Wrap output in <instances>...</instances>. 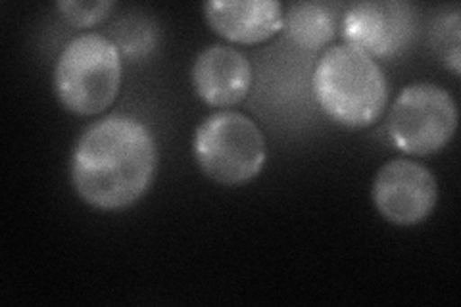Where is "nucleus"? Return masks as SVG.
I'll use <instances>...</instances> for the list:
<instances>
[{"label": "nucleus", "mask_w": 461, "mask_h": 307, "mask_svg": "<svg viewBox=\"0 0 461 307\" xmlns=\"http://www.w3.org/2000/svg\"><path fill=\"white\" fill-rule=\"evenodd\" d=\"M156 140L131 115H108L85 129L71 154V185L83 202L104 212L133 206L152 185Z\"/></svg>", "instance_id": "obj_1"}, {"label": "nucleus", "mask_w": 461, "mask_h": 307, "mask_svg": "<svg viewBox=\"0 0 461 307\" xmlns=\"http://www.w3.org/2000/svg\"><path fill=\"white\" fill-rule=\"evenodd\" d=\"M313 95L330 120L359 129L377 122L388 102L381 66L348 42L330 47L313 71Z\"/></svg>", "instance_id": "obj_2"}, {"label": "nucleus", "mask_w": 461, "mask_h": 307, "mask_svg": "<svg viewBox=\"0 0 461 307\" xmlns=\"http://www.w3.org/2000/svg\"><path fill=\"white\" fill-rule=\"evenodd\" d=\"M122 86V56L115 42L98 33L71 39L54 68V93L77 115H95L112 106Z\"/></svg>", "instance_id": "obj_3"}, {"label": "nucleus", "mask_w": 461, "mask_h": 307, "mask_svg": "<svg viewBox=\"0 0 461 307\" xmlns=\"http://www.w3.org/2000/svg\"><path fill=\"white\" fill-rule=\"evenodd\" d=\"M194 158L202 173L215 183L239 186L266 166L267 146L259 127L240 112H215L194 133Z\"/></svg>", "instance_id": "obj_4"}, {"label": "nucleus", "mask_w": 461, "mask_h": 307, "mask_svg": "<svg viewBox=\"0 0 461 307\" xmlns=\"http://www.w3.org/2000/svg\"><path fill=\"white\" fill-rule=\"evenodd\" d=\"M388 137L411 156H432L456 133L457 106L452 95L435 83L406 86L388 112Z\"/></svg>", "instance_id": "obj_5"}, {"label": "nucleus", "mask_w": 461, "mask_h": 307, "mask_svg": "<svg viewBox=\"0 0 461 307\" xmlns=\"http://www.w3.org/2000/svg\"><path fill=\"white\" fill-rule=\"evenodd\" d=\"M373 203L394 225L410 227L425 221L437 206V179L415 159L396 158L384 164L373 181Z\"/></svg>", "instance_id": "obj_6"}, {"label": "nucleus", "mask_w": 461, "mask_h": 307, "mask_svg": "<svg viewBox=\"0 0 461 307\" xmlns=\"http://www.w3.org/2000/svg\"><path fill=\"white\" fill-rule=\"evenodd\" d=\"M342 37L369 56L391 58L406 50L415 37V14L408 3H357L342 18Z\"/></svg>", "instance_id": "obj_7"}, {"label": "nucleus", "mask_w": 461, "mask_h": 307, "mask_svg": "<svg viewBox=\"0 0 461 307\" xmlns=\"http://www.w3.org/2000/svg\"><path fill=\"white\" fill-rule=\"evenodd\" d=\"M252 68L249 58L229 45H212L202 50L193 66L196 95L215 108L235 106L249 95Z\"/></svg>", "instance_id": "obj_8"}, {"label": "nucleus", "mask_w": 461, "mask_h": 307, "mask_svg": "<svg viewBox=\"0 0 461 307\" xmlns=\"http://www.w3.org/2000/svg\"><path fill=\"white\" fill-rule=\"evenodd\" d=\"M204 16L215 33L230 42L256 45L283 29V5L276 0H212Z\"/></svg>", "instance_id": "obj_9"}, {"label": "nucleus", "mask_w": 461, "mask_h": 307, "mask_svg": "<svg viewBox=\"0 0 461 307\" xmlns=\"http://www.w3.org/2000/svg\"><path fill=\"white\" fill-rule=\"evenodd\" d=\"M283 29H286L296 45L317 50L333 41L337 33V20L327 5L296 3L285 14Z\"/></svg>", "instance_id": "obj_10"}, {"label": "nucleus", "mask_w": 461, "mask_h": 307, "mask_svg": "<svg viewBox=\"0 0 461 307\" xmlns=\"http://www.w3.org/2000/svg\"><path fill=\"white\" fill-rule=\"evenodd\" d=\"M459 10L446 12L440 16L435 25H432V42H435V50L440 54L442 62L448 66L456 76H459L461 69V58H459Z\"/></svg>", "instance_id": "obj_11"}, {"label": "nucleus", "mask_w": 461, "mask_h": 307, "mask_svg": "<svg viewBox=\"0 0 461 307\" xmlns=\"http://www.w3.org/2000/svg\"><path fill=\"white\" fill-rule=\"evenodd\" d=\"M113 3H58V10L64 14V18L69 20L77 27H89L98 22H103L108 14L113 10Z\"/></svg>", "instance_id": "obj_12"}]
</instances>
